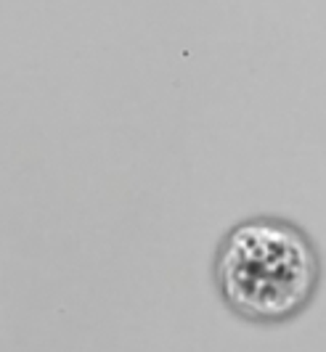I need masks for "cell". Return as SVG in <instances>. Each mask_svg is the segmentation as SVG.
Returning <instances> with one entry per match:
<instances>
[{
	"instance_id": "1",
	"label": "cell",
	"mask_w": 326,
	"mask_h": 352,
	"mask_svg": "<svg viewBox=\"0 0 326 352\" xmlns=\"http://www.w3.org/2000/svg\"><path fill=\"white\" fill-rule=\"evenodd\" d=\"M213 273L231 313L250 323L276 326L297 318L313 302L321 283V257L297 223L254 214L226 230Z\"/></svg>"
}]
</instances>
